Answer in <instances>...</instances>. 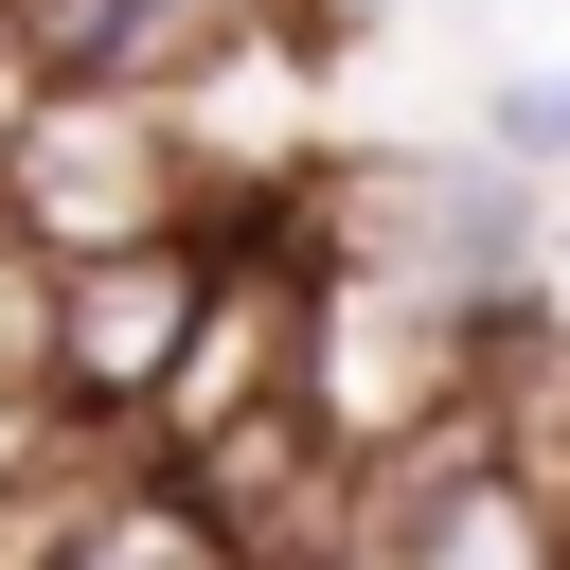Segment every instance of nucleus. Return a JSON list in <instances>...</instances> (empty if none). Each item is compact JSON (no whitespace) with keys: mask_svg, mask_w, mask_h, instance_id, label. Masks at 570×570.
Wrapping results in <instances>:
<instances>
[{"mask_svg":"<svg viewBox=\"0 0 570 570\" xmlns=\"http://www.w3.org/2000/svg\"><path fill=\"white\" fill-rule=\"evenodd\" d=\"M303 249L338 267V285H392V303H428V321H534L552 285V178H517L499 142H338V160H303Z\"/></svg>","mask_w":570,"mask_h":570,"instance_id":"1","label":"nucleus"},{"mask_svg":"<svg viewBox=\"0 0 570 570\" xmlns=\"http://www.w3.org/2000/svg\"><path fill=\"white\" fill-rule=\"evenodd\" d=\"M0 214H18L53 267H107V249L232 232V214H249V178L196 142V107L107 89V71H36V89H18V125H0Z\"/></svg>","mask_w":570,"mask_h":570,"instance_id":"2","label":"nucleus"},{"mask_svg":"<svg viewBox=\"0 0 570 570\" xmlns=\"http://www.w3.org/2000/svg\"><path fill=\"white\" fill-rule=\"evenodd\" d=\"M214 321H232V232L71 267V285H53V428H125V445H160V410H178L196 356H214Z\"/></svg>","mask_w":570,"mask_h":570,"instance_id":"3","label":"nucleus"},{"mask_svg":"<svg viewBox=\"0 0 570 570\" xmlns=\"http://www.w3.org/2000/svg\"><path fill=\"white\" fill-rule=\"evenodd\" d=\"M374 570H570V481L517 445V428H428L410 463H374V517H356Z\"/></svg>","mask_w":570,"mask_h":570,"instance_id":"4","label":"nucleus"},{"mask_svg":"<svg viewBox=\"0 0 570 570\" xmlns=\"http://www.w3.org/2000/svg\"><path fill=\"white\" fill-rule=\"evenodd\" d=\"M53 285L71 267L0 214V428H53Z\"/></svg>","mask_w":570,"mask_h":570,"instance_id":"5","label":"nucleus"},{"mask_svg":"<svg viewBox=\"0 0 570 570\" xmlns=\"http://www.w3.org/2000/svg\"><path fill=\"white\" fill-rule=\"evenodd\" d=\"M481 142H499L517 178H570V71H499V89H481Z\"/></svg>","mask_w":570,"mask_h":570,"instance_id":"6","label":"nucleus"},{"mask_svg":"<svg viewBox=\"0 0 570 570\" xmlns=\"http://www.w3.org/2000/svg\"><path fill=\"white\" fill-rule=\"evenodd\" d=\"M321 570H374V552H321Z\"/></svg>","mask_w":570,"mask_h":570,"instance_id":"7","label":"nucleus"}]
</instances>
